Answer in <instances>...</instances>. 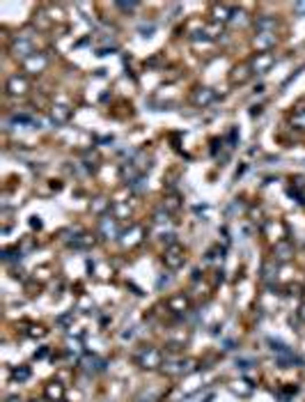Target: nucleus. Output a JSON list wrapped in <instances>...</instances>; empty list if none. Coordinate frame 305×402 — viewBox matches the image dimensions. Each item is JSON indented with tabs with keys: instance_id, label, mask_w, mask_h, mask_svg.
<instances>
[{
	"instance_id": "nucleus-1",
	"label": "nucleus",
	"mask_w": 305,
	"mask_h": 402,
	"mask_svg": "<svg viewBox=\"0 0 305 402\" xmlns=\"http://www.w3.org/2000/svg\"><path fill=\"white\" fill-rule=\"evenodd\" d=\"M186 255H184V248H181L179 244H170L168 248H165L163 253V262L165 266H170V269H179L181 264H184Z\"/></svg>"
},
{
	"instance_id": "nucleus-2",
	"label": "nucleus",
	"mask_w": 305,
	"mask_h": 402,
	"mask_svg": "<svg viewBox=\"0 0 305 402\" xmlns=\"http://www.w3.org/2000/svg\"><path fill=\"white\" fill-rule=\"evenodd\" d=\"M46 65H49V58L44 53H33L28 60L21 62L23 71H28V74H39V71L46 69Z\"/></svg>"
},
{
	"instance_id": "nucleus-3",
	"label": "nucleus",
	"mask_w": 305,
	"mask_h": 402,
	"mask_svg": "<svg viewBox=\"0 0 305 402\" xmlns=\"http://www.w3.org/2000/svg\"><path fill=\"white\" fill-rule=\"evenodd\" d=\"M33 53H35V49H33V42H30V39H26V37L14 39V44H12V55H14V58H19V60L23 62Z\"/></svg>"
},
{
	"instance_id": "nucleus-4",
	"label": "nucleus",
	"mask_w": 305,
	"mask_h": 402,
	"mask_svg": "<svg viewBox=\"0 0 305 402\" xmlns=\"http://www.w3.org/2000/svg\"><path fill=\"white\" fill-rule=\"evenodd\" d=\"M7 92L14 94V97H21V94H26L28 90H30V83H28L26 76H19V74H14V76L7 78Z\"/></svg>"
},
{
	"instance_id": "nucleus-5",
	"label": "nucleus",
	"mask_w": 305,
	"mask_h": 402,
	"mask_svg": "<svg viewBox=\"0 0 305 402\" xmlns=\"http://www.w3.org/2000/svg\"><path fill=\"white\" fill-rule=\"evenodd\" d=\"M161 352L158 349H154V347H147L142 354H138V363L142 365V368H158L161 365Z\"/></svg>"
},
{
	"instance_id": "nucleus-6",
	"label": "nucleus",
	"mask_w": 305,
	"mask_h": 402,
	"mask_svg": "<svg viewBox=\"0 0 305 402\" xmlns=\"http://www.w3.org/2000/svg\"><path fill=\"white\" fill-rule=\"evenodd\" d=\"M273 65V55L271 53H257L255 58H252L250 62V69L255 71V74H264V71H268V67Z\"/></svg>"
},
{
	"instance_id": "nucleus-7",
	"label": "nucleus",
	"mask_w": 305,
	"mask_h": 402,
	"mask_svg": "<svg viewBox=\"0 0 305 402\" xmlns=\"http://www.w3.org/2000/svg\"><path fill=\"white\" fill-rule=\"evenodd\" d=\"M213 99H216V94H213L211 87H200V90L193 94V103H195V106H209Z\"/></svg>"
},
{
	"instance_id": "nucleus-8",
	"label": "nucleus",
	"mask_w": 305,
	"mask_h": 402,
	"mask_svg": "<svg viewBox=\"0 0 305 402\" xmlns=\"http://www.w3.org/2000/svg\"><path fill=\"white\" fill-rule=\"evenodd\" d=\"M232 12L234 10H229L227 5H213L211 7V17H213V23H223V21H229L232 19Z\"/></svg>"
},
{
	"instance_id": "nucleus-9",
	"label": "nucleus",
	"mask_w": 305,
	"mask_h": 402,
	"mask_svg": "<svg viewBox=\"0 0 305 402\" xmlns=\"http://www.w3.org/2000/svg\"><path fill=\"white\" fill-rule=\"evenodd\" d=\"M275 260L278 262H287L289 257H291V253H294V248H291V244L289 241H280V244H275Z\"/></svg>"
},
{
	"instance_id": "nucleus-10",
	"label": "nucleus",
	"mask_w": 305,
	"mask_h": 402,
	"mask_svg": "<svg viewBox=\"0 0 305 402\" xmlns=\"http://www.w3.org/2000/svg\"><path fill=\"white\" fill-rule=\"evenodd\" d=\"M273 44H275L273 33H259L255 37V46L257 49H261V53H268V46H273Z\"/></svg>"
},
{
	"instance_id": "nucleus-11",
	"label": "nucleus",
	"mask_w": 305,
	"mask_h": 402,
	"mask_svg": "<svg viewBox=\"0 0 305 402\" xmlns=\"http://www.w3.org/2000/svg\"><path fill=\"white\" fill-rule=\"evenodd\" d=\"M99 230L106 234V239H113V237H117V225H115V218H101V223H99Z\"/></svg>"
},
{
	"instance_id": "nucleus-12",
	"label": "nucleus",
	"mask_w": 305,
	"mask_h": 402,
	"mask_svg": "<svg viewBox=\"0 0 305 402\" xmlns=\"http://www.w3.org/2000/svg\"><path fill=\"white\" fill-rule=\"evenodd\" d=\"M46 397L53 400V402H62V397H65V388H62V384L53 381V384L46 386Z\"/></svg>"
},
{
	"instance_id": "nucleus-13",
	"label": "nucleus",
	"mask_w": 305,
	"mask_h": 402,
	"mask_svg": "<svg viewBox=\"0 0 305 402\" xmlns=\"http://www.w3.org/2000/svg\"><path fill=\"white\" fill-rule=\"evenodd\" d=\"M69 115H71V110L67 108V106H53V120H55V124H62V122H67V120H69Z\"/></svg>"
},
{
	"instance_id": "nucleus-14",
	"label": "nucleus",
	"mask_w": 305,
	"mask_h": 402,
	"mask_svg": "<svg viewBox=\"0 0 305 402\" xmlns=\"http://www.w3.org/2000/svg\"><path fill=\"white\" fill-rule=\"evenodd\" d=\"M168 306H170L172 310H177V313H179V310H186V308H188V301H186V297L177 294V297H172V299L168 301Z\"/></svg>"
},
{
	"instance_id": "nucleus-15",
	"label": "nucleus",
	"mask_w": 305,
	"mask_h": 402,
	"mask_svg": "<svg viewBox=\"0 0 305 402\" xmlns=\"http://www.w3.org/2000/svg\"><path fill=\"white\" fill-rule=\"evenodd\" d=\"M248 76H250V74H248V69H245V67H236L234 74H232V83H234V85L239 83V85H241V83L248 81Z\"/></svg>"
},
{
	"instance_id": "nucleus-16",
	"label": "nucleus",
	"mask_w": 305,
	"mask_h": 402,
	"mask_svg": "<svg viewBox=\"0 0 305 402\" xmlns=\"http://www.w3.org/2000/svg\"><path fill=\"white\" fill-rule=\"evenodd\" d=\"M271 28H275V19H259L257 21V30H261V33H271Z\"/></svg>"
},
{
	"instance_id": "nucleus-17",
	"label": "nucleus",
	"mask_w": 305,
	"mask_h": 402,
	"mask_svg": "<svg viewBox=\"0 0 305 402\" xmlns=\"http://www.w3.org/2000/svg\"><path fill=\"white\" fill-rule=\"evenodd\" d=\"M291 122H294L296 126H300V129H305V110H298V113L291 117Z\"/></svg>"
},
{
	"instance_id": "nucleus-18",
	"label": "nucleus",
	"mask_w": 305,
	"mask_h": 402,
	"mask_svg": "<svg viewBox=\"0 0 305 402\" xmlns=\"http://www.w3.org/2000/svg\"><path fill=\"white\" fill-rule=\"evenodd\" d=\"M28 377H30V370L28 368H21V370H14V379H19V381H26Z\"/></svg>"
},
{
	"instance_id": "nucleus-19",
	"label": "nucleus",
	"mask_w": 305,
	"mask_h": 402,
	"mask_svg": "<svg viewBox=\"0 0 305 402\" xmlns=\"http://www.w3.org/2000/svg\"><path fill=\"white\" fill-rule=\"evenodd\" d=\"M120 10H136V3H117Z\"/></svg>"
},
{
	"instance_id": "nucleus-20",
	"label": "nucleus",
	"mask_w": 305,
	"mask_h": 402,
	"mask_svg": "<svg viewBox=\"0 0 305 402\" xmlns=\"http://www.w3.org/2000/svg\"><path fill=\"white\" fill-rule=\"evenodd\" d=\"M294 10H296V12H300V14H305V3H296Z\"/></svg>"
},
{
	"instance_id": "nucleus-21",
	"label": "nucleus",
	"mask_w": 305,
	"mask_h": 402,
	"mask_svg": "<svg viewBox=\"0 0 305 402\" xmlns=\"http://www.w3.org/2000/svg\"><path fill=\"white\" fill-rule=\"evenodd\" d=\"M300 317H303V320H305V306H303V308H300Z\"/></svg>"
},
{
	"instance_id": "nucleus-22",
	"label": "nucleus",
	"mask_w": 305,
	"mask_h": 402,
	"mask_svg": "<svg viewBox=\"0 0 305 402\" xmlns=\"http://www.w3.org/2000/svg\"><path fill=\"white\" fill-rule=\"evenodd\" d=\"M33 402H37V400H33Z\"/></svg>"
}]
</instances>
